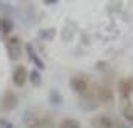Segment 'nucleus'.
<instances>
[{"label":"nucleus","instance_id":"5","mask_svg":"<svg viewBox=\"0 0 133 128\" xmlns=\"http://www.w3.org/2000/svg\"><path fill=\"white\" fill-rule=\"evenodd\" d=\"M70 86H72L73 91H76V92H85L88 89V84H87V80L82 79V78H72Z\"/></svg>","mask_w":133,"mask_h":128},{"label":"nucleus","instance_id":"11","mask_svg":"<svg viewBox=\"0 0 133 128\" xmlns=\"http://www.w3.org/2000/svg\"><path fill=\"white\" fill-rule=\"evenodd\" d=\"M124 116H126L127 119L133 121V109H132V107H127V109L124 110Z\"/></svg>","mask_w":133,"mask_h":128},{"label":"nucleus","instance_id":"4","mask_svg":"<svg viewBox=\"0 0 133 128\" xmlns=\"http://www.w3.org/2000/svg\"><path fill=\"white\" fill-rule=\"evenodd\" d=\"M93 128H114V124L108 116H96L91 121Z\"/></svg>","mask_w":133,"mask_h":128},{"label":"nucleus","instance_id":"1","mask_svg":"<svg viewBox=\"0 0 133 128\" xmlns=\"http://www.w3.org/2000/svg\"><path fill=\"white\" fill-rule=\"evenodd\" d=\"M6 49H8V54L11 57V60L19 58V55H21V42H19L18 37H11V39H8Z\"/></svg>","mask_w":133,"mask_h":128},{"label":"nucleus","instance_id":"9","mask_svg":"<svg viewBox=\"0 0 133 128\" xmlns=\"http://www.w3.org/2000/svg\"><path fill=\"white\" fill-rule=\"evenodd\" d=\"M12 30V24L8 21V19H0V33H9Z\"/></svg>","mask_w":133,"mask_h":128},{"label":"nucleus","instance_id":"7","mask_svg":"<svg viewBox=\"0 0 133 128\" xmlns=\"http://www.w3.org/2000/svg\"><path fill=\"white\" fill-rule=\"evenodd\" d=\"M118 88H120V94L121 97L127 98L130 95V92L133 91V82L130 79H123L120 80V84H118Z\"/></svg>","mask_w":133,"mask_h":128},{"label":"nucleus","instance_id":"2","mask_svg":"<svg viewBox=\"0 0 133 128\" xmlns=\"http://www.w3.org/2000/svg\"><path fill=\"white\" fill-rule=\"evenodd\" d=\"M12 82H14V85H17V86H23L27 82V70H25L24 66L15 67V70L12 73Z\"/></svg>","mask_w":133,"mask_h":128},{"label":"nucleus","instance_id":"8","mask_svg":"<svg viewBox=\"0 0 133 128\" xmlns=\"http://www.w3.org/2000/svg\"><path fill=\"white\" fill-rule=\"evenodd\" d=\"M60 128H81V125H79V121H76V119L66 118L60 122Z\"/></svg>","mask_w":133,"mask_h":128},{"label":"nucleus","instance_id":"10","mask_svg":"<svg viewBox=\"0 0 133 128\" xmlns=\"http://www.w3.org/2000/svg\"><path fill=\"white\" fill-rule=\"evenodd\" d=\"M30 80H31V84H33V85H39V84H41V74L37 73V72H33V73H31Z\"/></svg>","mask_w":133,"mask_h":128},{"label":"nucleus","instance_id":"3","mask_svg":"<svg viewBox=\"0 0 133 128\" xmlns=\"http://www.w3.org/2000/svg\"><path fill=\"white\" fill-rule=\"evenodd\" d=\"M15 106H17V95L11 91L5 92V95L2 97V109L3 110H12Z\"/></svg>","mask_w":133,"mask_h":128},{"label":"nucleus","instance_id":"6","mask_svg":"<svg viewBox=\"0 0 133 128\" xmlns=\"http://www.w3.org/2000/svg\"><path fill=\"white\" fill-rule=\"evenodd\" d=\"M97 95H99V98H100L102 103L109 104V103L114 101V94H112V91H111L109 88H106V86L99 88V89H97Z\"/></svg>","mask_w":133,"mask_h":128}]
</instances>
